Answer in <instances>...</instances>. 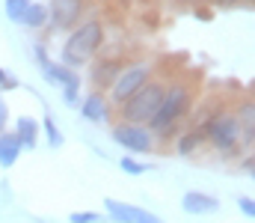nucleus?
Segmentation results:
<instances>
[{
    "mask_svg": "<svg viewBox=\"0 0 255 223\" xmlns=\"http://www.w3.org/2000/svg\"><path fill=\"white\" fill-rule=\"evenodd\" d=\"M101 48H104V24H101V18H86L83 24H77V27L68 33L63 51H60V63H63L65 69L77 72V69L86 66Z\"/></svg>",
    "mask_w": 255,
    "mask_h": 223,
    "instance_id": "obj_1",
    "label": "nucleus"
},
{
    "mask_svg": "<svg viewBox=\"0 0 255 223\" xmlns=\"http://www.w3.org/2000/svg\"><path fill=\"white\" fill-rule=\"evenodd\" d=\"M190 104H193V92H190L187 83H172V86H166V95H163L157 113L151 116V122H148L145 128H148L154 137L169 140V137L175 134V128L181 125V119L190 113Z\"/></svg>",
    "mask_w": 255,
    "mask_h": 223,
    "instance_id": "obj_2",
    "label": "nucleus"
},
{
    "mask_svg": "<svg viewBox=\"0 0 255 223\" xmlns=\"http://www.w3.org/2000/svg\"><path fill=\"white\" fill-rule=\"evenodd\" d=\"M163 95H166V83L151 77L142 89H136V92L128 98L125 104H119V116H122V122H130V125H148L151 116L157 113Z\"/></svg>",
    "mask_w": 255,
    "mask_h": 223,
    "instance_id": "obj_3",
    "label": "nucleus"
},
{
    "mask_svg": "<svg viewBox=\"0 0 255 223\" xmlns=\"http://www.w3.org/2000/svg\"><path fill=\"white\" fill-rule=\"evenodd\" d=\"M199 128L205 131V143H211L220 155H232V152H238V146H241V128H238V119L229 110H217Z\"/></svg>",
    "mask_w": 255,
    "mask_h": 223,
    "instance_id": "obj_4",
    "label": "nucleus"
},
{
    "mask_svg": "<svg viewBox=\"0 0 255 223\" xmlns=\"http://www.w3.org/2000/svg\"><path fill=\"white\" fill-rule=\"evenodd\" d=\"M151 72H154V66L145 63V60H136V63L122 66V72L116 74V80H113L110 89L104 92L107 101H110V104H125L136 89H142V86L151 80Z\"/></svg>",
    "mask_w": 255,
    "mask_h": 223,
    "instance_id": "obj_5",
    "label": "nucleus"
},
{
    "mask_svg": "<svg viewBox=\"0 0 255 223\" xmlns=\"http://www.w3.org/2000/svg\"><path fill=\"white\" fill-rule=\"evenodd\" d=\"M110 140L116 146H122L128 155H148V152H154V146H157L154 134L145 125H130V122H122V119L113 125Z\"/></svg>",
    "mask_w": 255,
    "mask_h": 223,
    "instance_id": "obj_6",
    "label": "nucleus"
},
{
    "mask_svg": "<svg viewBox=\"0 0 255 223\" xmlns=\"http://www.w3.org/2000/svg\"><path fill=\"white\" fill-rule=\"evenodd\" d=\"M33 54H36V63H39L42 77H45L51 86H60V89H80V72H71V69H65L63 63H54V60L48 57L45 45H36Z\"/></svg>",
    "mask_w": 255,
    "mask_h": 223,
    "instance_id": "obj_7",
    "label": "nucleus"
},
{
    "mask_svg": "<svg viewBox=\"0 0 255 223\" xmlns=\"http://www.w3.org/2000/svg\"><path fill=\"white\" fill-rule=\"evenodd\" d=\"M104 215H107L110 223H163V218L154 215L151 209H142V206H133V203H122V200H113V197L104 200Z\"/></svg>",
    "mask_w": 255,
    "mask_h": 223,
    "instance_id": "obj_8",
    "label": "nucleus"
},
{
    "mask_svg": "<svg viewBox=\"0 0 255 223\" xmlns=\"http://www.w3.org/2000/svg\"><path fill=\"white\" fill-rule=\"evenodd\" d=\"M48 6V27L54 30H74L77 18L83 15L86 0H51Z\"/></svg>",
    "mask_w": 255,
    "mask_h": 223,
    "instance_id": "obj_9",
    "label": "nucleus"
},
{
    "mask_svg": "<svg viewBox=\"0 0 255 223\" xmlns=\"http://www.w3.org/2000/svg\"><path fill=\"white\" fill-rule=\"evenodd\" d=\"M80 113H83V119L86 122H92V125H101V122H107L110 119V113H113V104L107 101V95L104 92H89V95H83L80 98Z\"/></svg>",
    "mask_w": 255,
    "mask_h": 223,
    "instance_id": "obj_10",
    "label": "nucleus"
},
{
    "mask_svg": "<svg viewBox=\"0 0 255 223\" xmlns=\"http://www.w3.org/2000/svg\"><path fill=\"white\" fill-rule=\"evenodd\" d=\"M181 212L190 218H205V215L220 212V200L214 194H205V191H187L181 197Z\"/></svg>",
    "mask_w": 255,
    "mask_h": 223,
    "instance_id": "obj_11",
    "label": "nucleus"
},
{
    "mask_svg": "<svg viewBox=\"0 0 255 223\" xmlns=\"http://www.w3.org/2000/svg\"><path fill=\"white\" fill-rule=\"evenodd\" d=\"M235 119H238V128H241V143L247 149H253L255 143V104L253 98H247V101H241L238 107H235V113H232Z\"/></svg>",
    "mask_w": 255,
    "mask_h": 223,
    "instance_id": "obj_12",
    "label": "nucleus"
},
{
    "mask_svg": "<svg viewBox=\"0 0 255 223\" xmlns=\"http://www.w3.org/2000/svg\"><path fill=\"white\" fill-rule=\"evenodd\" d=\"M122 66H125V63H119V60H107V57H101V60L92 66V83H95V89H98V92L110 89V83L116 80V74L122 72Z\"/></svg>",
    "mask_w": 255,
    "mask_h": 223,
    "instance_id": "obj_13",
    "label": "nucleus"
},
{
    "mask_svg": "<svg viewBox=\"0 0 255 223\" xmlns=\"http://www.w3.org/2000/svg\"><path fill=\"white\" fill-rule=\"evenodd\" d=\"M12 134L21 140L24 149H36L39 146V137H42V125H39V119H33V116H18Z\"/></svg>",
    "mask_w": 255,
    "mask_h": 223,
    "instance_id": "obj_14",
    "label": "nucleus"
},
{
    "mask_svg": "<svg viewBox=\"0 0 255 223\" xmlns=\"http://www.w3.org/2000/svg\"><path fill=\"white\" fill-rule=\"evenodd\" d=\"M21 152H24V146H21V140H18L12 131H3V134H0V167H3V170L15 167L18 158H21Z\"/></svg>",
    "mask_w": 255,
    "mask_h": 223,
    "instance_id": "obj_15",
    "label": "nucleus"
},
{
    "mask_svg": "<svg viewBox=\"0 0 255 223\" xmlns=\"http://www.w3.org/2000/svg\"><path fill=\"white\" fill-rule=\"evenodd\" d=\"M202 146H205V131H202L199 125H196V128H187V131L175 140V152H178L181 158H190L193 152L202 149Z\"/></svg>",
    "mask_w": 255,
    "mask_h": 223,
    "instance_id": "obj_16",
    "label": "nucleus"
},
{
    "mask_svg": "<svg viewBox=\"0 0 255 223\" xmlns=\"http://www.w3.org/2000/svg\"><path fill=\"white\" fill-rule=\"evenodd\" d=\"M21 27H27V30H42V27H48V6L33 0V3L27 6L24 18H21Z\"/></svg>",
    "mask_w": 255,
    "mask_h": 223,
    "instance_id": "obj_17",
    "label": "nucleus"
},
{
    "mask_svg": "<svg viewBox=\"0 0 255 223\" xmlns=\"http://www.w3.org/2000/svg\"><path fill=\"white\" fill-rule=\"evenodd\" d=\"M119 170H122L125 176H145V173L154 170V164H148V161H136L133 155H122V158H119Z\"/></svg>",
    "mask_w": 255,
    "mask_h": 223,
    "instance_id": "obj_18",
    "label": "nucleus"
},
{
    "mask_svg": "<svg viewBox=\"0 0 255 223\" xmlns=\"http://www.w3.org/2000/svg\"><path fill=\"white\" fill-rule=\"evenodd\" d=\"M39 125H42V131H45V140H48V146H51V149H63L65 137H63L60 125L54 122V116H51V113H48V116H45V119H42Z\"/></svg>",
    "mask_w": 255,
    "mask_h": 223,
    "instance_id": "obj_19",
    "label": "nucleus"
},
{
    "mask_svg": "<svg viewBox=\"0 0 255 223\" xmlns=\"http://www.w3.org/2000/svg\"><path fill=\"white\" fill-rule=\"evenodd\" d=\"M33 0H6L3 3V9H6V18L9 21H15V24H21V18H24V12H27V6H30Z\"/></svg>",
    "mask_w": 255,
    "mask_h": 223,
    "instance_id": "obj_20",
    "label": "nucleus"
},
{
    "mask_svg": "<svg viewBox=\"0 0 255 223\" xmlns=\"http://www.w3.org/2000/svg\"><path fill=\"white\" fill-rule=\"evenodd\" d=\"M68 223H107L104 212H74L68 215Z\"/></svg>",
    "mask_w": 255,
    "mask_h": 223,
    "instance_id": "obj_21",
    "label": "nucleus"
},
{
    "mask_svg": "<svg viewBox=\"0 0 255 223\" xmlns=\"http://www.w3.org/2000/svg\"><path fill=\"white\" fill-rule=\"evenodd\" d=\"M238 212L244 215V218H255V200L253 197H238Z\"/></svg>",
    "mask_w": 255,
    "mask_h": 223,
    "instance_id": "obj_22",
    "label": "nucleus"
},
{
    "mask_svg": "<svg viewBox=\"0 0 255 223\" xmlns=\"http://www.w3.org/2000/svg\"><path fill=\"white\" fill-rule=\"evenodd\" d=\"M21 86V80L15 77L12 72H6V77H3V86H0V92H12V89H18Z\"/></svg>",
    "mask_w": 255,
    "mask_h": 223,
    "instance_id": "obj_23",
    "label": "nucleus"
},
{
    "mask_svg": "<svg viewBox=\"0 0 255 223\" xmlns=\"http://www.w3.org/2000/svg\"><path fill=\"white\" fill-rule=\"evenodd\" d=\"M241 173H247L250 179L255 176V158H253V152H250L247 158H241Z\"/></svg>",
    "mask_w": 255,
    "mask_h": 223,
    "instance_id": "obj_24",
    "label": "nucleus"
},
{
    "mask_svg": "<svg viewBox=\"0 0 255 223\" xmlns=\"http://www.w3.org/2000/svg\"><path fill=\"white\" fill-rule=\"evenodd\" d=\"M6 122H9V104H6V98L0 95V134L6 131Z\"/></svg>",
    "mask_w": 255,
    "mask_h": 223,
    "instance_id": "obj_25",
    "label": "nucleus"
},
{
    "mask_svg": "<svg viewBox=\"0 0 255 223\" xmlns=\"http://www.w3.org/2000/svg\"><path fill=\"white\" fill-rule=\"evenodd\" d=\"M220 6H232V3H238V0H217Z\"/></svg>",
    "mask_w": 255,
    "mask_h": 223,
    "instance_id": "obj_26",
    "label": "nucleus"
},
{
    "mask_svg": "<svg viewBox=\"0 0 255 223\" xmlns=\"http://www.w3.org/2000/svg\"><path fill=\"white\" fill-rule=\"evenodd\" d=\"M3 77H6V69H3V66H0V86H3Z\"/></svg>",
    "mask_w": 255,
    "mask_h": 223,
    "instance_id": "obj_27",
    "label": "nucleus"
}]
</instances>
